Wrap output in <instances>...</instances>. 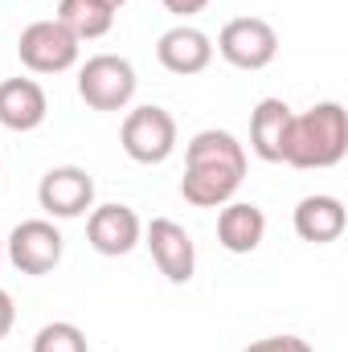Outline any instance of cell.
Listing matches in <instances>:
<instances>
[{"instance_id":"277c9868","label":"cell","mask_w":348,"mask_h":352,"mask_svg":"<svg viewBox=\"0 0 348 352\" xmlns=\"http://www.w3.org/2000/svg\"><path fill=\"white\" fill-rule=\"evenodd\" d=\"M119 144L135 164H164L176 152V119L173 111L148 102V107H131L123 115L119 127Z\"/></svg>"},{"instance_id":"52a82bcc","label":"cell","mask_w":348,"mask_h":352,"mask_svg":"<svg viewBox=\"0 0 348 352\" xmlns=\"http://www.w3.org/2000/svg\"><path fill=\"white\" fill-rule=\"evenodd\" d=\"M4 254H8V263L17 266L21 274L41 278V274H50V270H58L62 254H66V238H62V230H58L54 221L29 217V221H21V226L4 238Z\"/></svg>"},{"instance_id":"30bf717a","label":"cell","mask_w":348,"mask_h":352,"mask_svg":"<svg viewBox=\"0 0 348 352\" xmlns=\"http://www.w3.org/2000/svg\"><path fill=\"white\" fill-rule=\"evenodd\" d=\"M144 246L152 250V263L160 266V274L173 283V287H184L197 270V246H193V234L173 221V217H156L144 226Z\"/></svg>"},{"instance_id":"7a4b0ae2","label":"cell","mask_w":348,"mask_h":352,"mask_svg":"<svg viewBox=\"0 0 348 352\" xmlns=\"http://www.w3.org/2000/svg\"><path fill=\"white\" fill-rule=\"evenodd\" d=\"M348 152V111L340 102H316L303 115H291L283 140V164L291 168H336Z\"/></svg>"},{"instance_id":"6da1fadb","label":"cell","mask_w":348,"mask_h":352,"mask_svg":"<svg viewBox=\"0 0 348 352\" xmlns=\"http://www.w3.org/2000/svg\"><path fill=\"white\" fill-rule=\"evenodd\" d=\"M246 180V148L221 131L205 127L188 140L184 148V176H180V197L197 209H221L226 201L238 197Z\"/></svg>"},{"instance_id":"5b68a950","label":"cell","mask_w":348,"mask_h":352,"mask_svg":"<svg viewBox=\"0 0 348 352\" xmlns=\"http://www.w3.org/2000/svg\"><path fill=\"white\" fill-rule=\"evenodd\" d=\"M78 50H83V41L54 16L25 25L17 37V58L33 74H66L78 62Z\"/></svg>"},{"instance_id":"9c48e42d","label":"cell","mask_w":348,"mask_h":352,"mask_svg":"<svg viewBox=\"0 0 348 352\" xmlns=\"http://www.w3.org/2000/svg\"><path fill=\"white\" fill-rule=\"evenodd\" d=\"M37 205L58 217V221H70V217H83L94 209V176L78 164H58L41 176L37 184Z\"/></svg>"},{"instance_id":"3957f363","label":"cell","mask_w":348,"mask_h":352,"mask_svg":"<svg viewBox=\"0 0 348 352\" xmlns=\"http://www.w3.org/2000/svg\"><path fill=\"white\" fill-rule=\"evenodd\" d=\"M140 90L135 66L119 54H94L78 70V98L90 111H127Z\"/></svg>"},{"instance_id":"5bb4252c","label":"cell","mask_w":348,"mask_h":352,"mask_svg":"<svg viewBox=\"0 0 348 352\" xmlns=\"http://www.w3.org/2000/svg\"><path fill=\"white\" fill-rule=\"evenodd\" d=\"M295 234L303 238V242H316V246H328V242H336L340 234H345V205H340V197H328V192H312V197H303L299 205H295Z\"/></svg>"},{"instance_id":"e0dca14e","label":"cell","mask_w":348,"mask_h":352,"mask_svg":"<svg viewBox=\"0 0 348 352\" xmlns=\"http://www.w3.org/2000/svg\"><path fill=\"white\" fill-rule=\"evenodd\" d=\"M87 349H90L87 332L70 320H54V324L37 328V336H33V352H87Z\"/></svg>"},{"instance_id":"9a60e30c","label":"cell","mask_w":348,"mask_h":352,"mask_svg":"<svg viewBox=\"0 0 348 352\" xmlns=\"http://www.w3.org/2000/svg\"><path fill=\"white\" fill-rule=\"evenodd\" d=\"M291 107L283 98H262L250 111V152L266 164H283V140H287V123H291Z\"/></svg>"},{"instance_id":"7402d4cb","label":"cell","mask_w":348,"mask_h":352,"mask_svg":"<svg viewBox=\"0 0 348 352\" xmlns=\"http://www.w3.org/2000/svg\"><path fill=\"white\" fill-rule=\"evenodd\" d=\"M0 258H4V238H0Z\"/></svg>"},{"instance_id":"7c38bea8","label":"cell","mask_w":348,"mask_h":352,"mask_svg":"<svg viewBox=\"0 0 348 352\" xmlns=\"http://www.w3.org/2000/svg\"><path fill=\"white\" fill-rule=\"evenodd\" d=\"M45 115H50V98H45L41 82H33V78L0 82V127L4 131H17V135L37 131L45 123Z\"/></svg>"},{"instance_id":"ba28073f","label":"cell","mask_w":348,"mask_h":352,"mask_svg":"<svg viewBox=\"0 0 348 352\" xmlns=\"http://www.w3.org/2000/svg\"><path fill=\"white\" fill-rule=\"evenodd\" d=\"M87 242L102 258H123L144 242V221L131 205H94L87 213Z\"/></svg>"},{"instance_id":"ffe728a7","label":"cell","mask_w":348,"mask_h":352,"mask_svg":"<svg viewBox=\"0 0 348 352\" xmlns=\"http://www.w3.org/2000/svg\"><path fill=\"white\" fill-rule=\"evenodd\" d=\"M168 12H176V16H193V12H201L209 0H160Z\"/></svg>"},{"instance_id":"8992f818","label":"cell","mask_w":348,"mask_h":352,"mask_svg":"<svg viewBox=\"0 0 348 352\" xmlns=\"http://www.w3.org/2000/svg\"><path fill=\"white\" fill-rule=\"evenodd\" d=\"M234 70H266L274 58H279V33L270 21L262 16H234L221 25L217 33V45H213Z\"/></svg>"},{"instance_id":"44dd1931","label":"cell","mask_w":348,"mask_h":352,"mask_svg":"<svg viewBox=\"0 0 348 352\" xmlns=\"http://www.w3.org/2000/svg\"><path fill=\"white\" fill-rule=\"evenodd\" d=\"M102 4H107V8H111V12H119V8H123V4H127V0H102Z\"/></svg>"},{"instance_id":"8fae6325","label":"cell","mask_w":348,"mask_h":352,"mask_svg":"<svg viewBox=\"0 0 348 352\" xmlns=\"http://www.w3.org/2000/svg\"><path fill=\"white\" fill-rule=\"evenodd\" d=\"M156 62H160L168 74H180V78L201 74V70L213 62V37H209L205 29L180 21V25H173V29L160 33V41H156Z\"/></svg>"},{"instance_id":"d6986e66","label":"cell","mask_w":348,"mask_h":352,"mask_svg":"<svg viewBox=\"0 0 348 352\" xmlns=\"http://www.w3.org/2000/svg\"><path fill=\"white\" fill-rule=\"evenodd\" d=\"M12 320H17V307H12V295L0 287V340L8 336V328H12Z\"/></svg>"},{"instance_id":"2e32d148","label":"cell","mask_w":348,"mask_h":352,"mask_svg":"<svg viewBox=\"0 0 348 352\" xmlns=\"http://www.w3.org/2000/svg\"><path fill=\"white\" fill-rule=\"evenodd\" d=\"M54 21H62L78 41H98V37L111 33L115 12L102 0H58V16Z\"/></svg>"},{"instance_id":"ac0fdd59","label":"cell","mask_w":348,"mask_h":352,"mask_svg":"<svg viewBox=\"0 0 348 352\" xmlns=\"http://www.w3.org/2000/svg\"><path fill=\"white\" fill-rule=\"evenodd\" d=\"M242 352H316L303 336H266V340H254Z\"/></svg>"},{"instance_id":"4fadbf2b","label":"cell","mask_w":348,"mask_h":352,"mask_svg":"<svg viewBox=\"0 0 348 352\" xmlns=\"http://www.w3.org/2000/svg\"><path fill=\"white\" fill-rule=\"evenodd\" d=\"M266 238V213L254 201H226L217 213V242L226 254H254Z\"/></svg>"}]
</instances>
